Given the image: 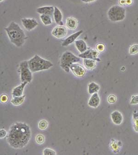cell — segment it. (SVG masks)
<instances>
[{"instance_id": "obj_1", "label": "cell", "mask_w": 138, "mask_h": 155, "mask_svg": "<svg viewBox=\"0 0 138 155\" xmlns=\"http://www.w3.org/2000/svg\"><path fill=\"white\" fill-rule=\"evenodd\" d=\"M31 137L30 127L25 123L17 122L10 128L7 134V141L12 147L21 149L27 145Z\"/></svg>"}, {"instance_id": "obj_2", "label": "cell", "mask_w": 138, "mask_h": 155, "mask_svg": "<svg viewBox=\"0 0 138 155\" xmlns=\"http://www.w3.org/2000/svg\"><path fill=\"white\" fill-rule=\"evenodd\" d=\"M11 42L17 47H21L27 39L24 31L18 24L12 22L8 26L4 28Z\"/></svg>"}, {"instance_id": "obj_3", "label": "cell", "mask_w": 138, "mask_h": 155, "mask_svg": "<svg viewBox=\"0 0 138 155\" xmlns=\"http://www.w3.org/2000/svg\"><path fill=\"white\" fill-rule=\"evenodd\" d=\"M28 65L32 73L40 71L47 70L53 66L54 64L50 61L41 57L38 55H34L28 61Z\"/></svg>"}, {"instance_id": "obj_4", "label": "cell", "mask_w": 138, "mask_h": 155, "mask_svg": "<svg viewBox=\"0 0 138 155\" xmlns=\"http://www.w3.org/2000/svg\"><path fill=\"white\" fill-rule=\"evenodd\" d=\"M80 58L76 56L70 51H66L61 56L60 60V66L65 72L69 73L71 64L80 61Z\"/></svg>"}, {"instance_id": "obj_5", "label": "cell", "mask_w": 138, "mask_h": 155, "mask_svg": "<svg viewBox=\"0 0 138 155\" xmlns=\"http://www.w3.org/2000/svg\"><path fill=\"white\" fill-rule=\"evenodd\" d=\"M107 16L110 20L112 22L123 21L126 17V10L122 6L115 5L109 9Z\"/></svg>"}, {"instance_id": "obj_6", "label": "cell", "mask_w": 138, "mask_h": 155, "mask_svg": "<svg viewBox=\"0 0 138 155\" xmlns=\"http://www.w3.org/2000/svg\"><path fill=\"white\" fill-rule=\"evenodd\" d=\"M19 70L21 82L30 83L32 80V75L28 65V61H24L20 63Z\"/></svg>"}, {"instance_id": "obj_7", "label": "cell", "mask_w": 138, "mask_h": 155, "mask_svg": "<svg viewBox=\"0 0 138 155\" xmlns=\"http://www.w3.org/2000/svg\"><path fill=\"white\" fill-rule=\"evenodd\" d=\"M99 54V52L96 49L89 48L84 53L80 54L78 56L84 59H91L97 61H100V59L98 58Z\"/></svg>"}, {"instance_id": "obj_8", "label": "cell", "mask_w": 138, "mask_h": 155, "mask_svg": "<svg viewBox=\"0 0 138 155\" xmlns=\"http://www.w3.org/2000/svg\"><path fill=\"white\" fill-rule=\"evenodd\" d=\"M70 70L75 76L78 78L84 77L86 73L85 68L79 64L74 63L71 64Z\"/></svg>"}, {"instance_id": "obj_9", "label": "cell", "mask_w": 138, "mask_h": 155, "mask_svg": "<svg viewBox=\"0 0 138 155\" xmlns=\"http://www.w3.org/2000/svg\"><path fill=\"white\" fill-rule=\"evenodd\" d=\"M21 22L22 25L28 31H32L39 25L38 21L34 18H22Z\"/></svg>"}, {"instance_id": "obj_10", "label": "cell", "mask_w": 138, "mask_h": 155, "mask_svg": "<svg viewBox=\"0 0 138 155\" xmlns=\"http://www.w3.org/2000/svg\"><path fill=\"white\" fill-rule=\"evenodd\" d=\"M52 34L57 38H63L67 35V30L64 25L56 26L52 31Z\"/></svg>"}, {"instance_id": "obj_11", "label": "cell", "mask_w": 138, "mask_h": 155, "mask_svg": "<svg viewBox=\"0 0 138 155\" xmlns=\"http://www.w3.org/2000/svg\"><path fill=\"white\" fill-rule=\"evenodd\" d=\"M83 33V31L80 30L71 35H70L67 38L65 39L62 43V46L63 47H67L69 45L72 44L73 42H75L76 40L79 37L80 35Z\"/></svg>"}, {"instance_id": "obj_12", "label": "cell", "mask_w": 138, "mask_h": 155, "mask_svg": "<svg viewBox=\"0 0 138 155\" xmlns=\"http://www.w3.org/2000/svg\"><path fill=\"white\" fill-rule=\"evenodd\" d=\"M54 7L53 6H44L39 7L37 9V12L40 15H48L53 16L54 15Z\"/></svg>"}, {"instance_id": "obj_13", "label": "cell", "mask_w": 138, "mask_h": 155, "mask_svg": "<svg viewBox=\"0 0 138 155\" xmlns=\"http://www.w3.org/2000/svg\"><path fill=\"white\" fill-rule=\"evenodd\" d=\"M111 120L115 124L119 125L123 121V116L122 113L117 110L113 111L110 115Z\"/></svg>"}, {"instance_id": "obj_14", "label": "cell", "mask_w": 138, "mask_h": 155, "mask_svg": "<svg viewBox=\"0 0 138 155\" xmlns=\"http://www.w3.org/2000/svg\"><path fill=\"white\" fill-rule=\"evenodd\" d=\"M100 99L98 93L93 94L88 101V105L91 107L97 108L100 105Z\"/></svg>"}, {"instance_id": "obj_15", "label": "cell", "mask_w": 138, "mask_h": 155, "mask_svg": "<svg viewBox=\"0 0 138 155\" xmlns=\"http://www.w3.org/2000/svg\"><path fill=\"white\" fill-rule=\"evenodd\" d=\"M54 19L57 24L59 25H64V23L62 21L63 15L61 11L59 8L54 7Z\"/></svg>"}, {"instance_id": "obj_16", "label": "cell", "mask_w": 138, "mask_h": 155, "mask_svg": "<svg viewBox=\"0 0 138 155\" xmlns=\"http://www.w3.org/2000/svg\"><path fill=\"white\" fill-rule=\"evenodd\" d=\"M27 83H28L27 82H22L20 85L14 88L12 91V95H13V97L22 96L24 89Z\"/></svg>"}, {"instance_id": "obj_17", "label": "cell", "mask_w": 138, "mask_h": 155, "mask_svg": "<svg viewBox=\"0 0 138 155\" xmlns=\"http://www.w3.org/2000/svg\"><path fill=\"white\" fill-rule=\"evenodd\" d=\"M66 27L70 30H75L78 25V21L75 18L69 17L66 20Z\"/></svg>"}, {"instance_id": "obj_18", "label": "cell", "mask_w": 138, "mask_h": 155, "mask_svg": "<svg viewBox=\"0 0 138 155\" xmlns=\"http://www.w3.org/2000/svg\"><path fill=\"white\" fill-rule=\"evenodd\" d=\"M75 44L77 49L79 51L80 53H84L87 50L86 43L83 40L75 41Z\"/></svg>"}, {"instance_id": "obj_19", "label": "cell", "mask_w": 138, "mask_h": 155, "mask_svg": "<svg viewBox=\"0 0 138 155\" xmlns=\"http://www.w3.org/2000/svg\"><path fill=\"white\" fill-rule=\"evenodd\" d=\"M100 89V87L98 84L94 82H91L88 86V93L90 94H93L98 93Z\"/></svg>"}, {"instance_id": "obj_20", "label": "cell", "mask_w": 138, "mask_h": 155, "mask_svg": "<svg viewBox=\"0 0 138 155\" xmlns=\"http://www.w3.org/2000/svg\"><path fill=\"white\" fill-rule=\"evenodd\" d=\"M96 61L91 59H84V64L86 68L88 70H93L96 67Z\"/></svg>"}, {"instance_id": "obj_21", "label": "cell", "mask_w": 138, "mask_h": 155, "mask_svg": "<svg viewBox=\"0 0 138 155\" xmlns=\"http://www.w3.org/2000/svg\"><path fill=\"white\" fill-rule=\"evenodd\" d=\"M25 95H22L21 96H18V97H13L11 101L12 104L15 105H19L22 104L25 99Z\"/></svg>"}, {"instance_id": "obj_22", "label": "cell", "mask_w": 138, "mask_h": 155, "mask_svg": "<svg viewBox=\"0 0 138 155\" xmlns=\"http://www.w3.org/2000/svg\"><path fill=\"white\" fill-rule=\"evenodd\" d=\"M40 19L41 22L45 25H49L52 24L51 16L48 15H41Z\"/></svg>"}, {"instance_id": "obj_23", "label": "cell", "mask_w": 138, "mask_h": 155, "mask_svg": "<svg viewBox=\"0 0 138 155\" xmlns=\"http://www.w3.org/2000/svg\"><path fill=\"white\" fill-rule=\"evenodd\" d=\"M133 125L134 130L138 133V112L136 111L133 113Z\"/></svg>"}, {"instance_id": "obj_24", "label": "cell", "mask_w": 138, "mask_h": 155, "mask_svg": "<svg viewBox=\"0 0 138 155\" xmlns=\"http://www.w3.org/2000/svg\"><path fill=\"white\" fill-rule=\"evenodd\" d=\"M48 124L47 121L42 120L38 123V127L41 130H45L48 127Z\"/></svg>"}, {"instance_id": "obj_25", "label": "cell", "mask_w": 138, "mask_h": 155, "mask_svg": "<svg viewBox=\"0 0 138 155\" xmlns=\"http://www.w3.org/2000/svg\"><path fill=\"white\" fill-rule=\"evenodd\" d=\"M138 53V44H134L130 48V54L131 55H134Z\"/></svg>"}, {"instance_id": "obj_26", "label": "cell", "mask_w": 138, "mask_h": 155, "mask_svg": "<svg viewBox=\"0 0 138 155\" xmlns=\"http://www.w3.org/2000/svg\"><path fill=\"white\" fill-rule=\"evenodd\" d=\"M36 141L38 144H42L45 141V137L42 134H38L36 137Z\"/></svg>"}, {"instance_id": "obj_27", "label": "cell", "mask_w": 138, "mask_h": 155, "mask_svg": "<svg viewBox=\"0 0 138 155\" xmlns=\"http://www.w3.org/2000/svg\"><path fill=\"white\" fill-rule=\"evenodd\" d=\"M117 101V97L114 94H110L109 95L107 98L108 102L110 104H114Z\"/></svg>"}, {"instance_id": "obj_28", "label": "cell", "mask_w": 138, "mask_h": 155, "mask_svg": "<svg viewBox=\"0 0 138 155\" xmlns=\"http://www.w3.org/2000/svg\"><path fill=\"white\" fill-rule=\"evenodd\" d=\"M106 46L103 43H98L96 45V49L99 53H103L106 50Z\"/></svg>"}, {"instance_id": "obj_29", "label": "cell", "mask_w": 138, "mask_h": 155, "mask_svg": "<svg viewBox=\"0 0 138 155\" xmlns=\"http://www.w3.org/2000/svg\"><path fill=\"white\" fill-rule=\"evenodd\" d=\"M43 154L44 155H55L56 154L55 151L50 148H46L43 150Z\"/></svg>"}, {"instance_id": "obj_30", "label": "cell", "mask_w": 138, "mask_h": 155, "mask_svg": "<svg viewBox=\"0 0 138 155\" xmlns=\"http://www.w3.org/2000/svg\"><path fill=\"white\" fill-rule=\"evenodd\" d=\"M130 103L131 104H138V95H133Z\"/></svg>"}, {"instance_id": "obj_31", "label": "cell", "mask_w": 138, "mask_h": 155, "mask_svg": "<svg viewBox=\"0 0 138 155\" xmlns=\"http://www.w3.org/2000/svg\"><path fill=\"white\" fill-rule=\"evenodd\" d=\"M9 97L7 94H3L1 96V102L2 103H6L8 101Z\"/></svg>"}, {"instance_id": "obj_32", "label": "cell", "mask_w": 138, "mask_h": 155, "mask_svg": "<svg viewBox=\"0 0 138 155\" xmlns=\"http://www.w3.org/2000/svg\"><path fill=\"white\" fill-rule=\"evenodd\" d=\"M7 132L4 129H1L0 130V138L1 139L4 138L7 135Z\"/></svg>"}, {"instance_id": "obj_33", "label": "cell", "mask_w": 138, "mask_h": 155, "mask_svg": "<svg viewBox=\"0 0 138 155\" xmlns=\"http://www.w3.org/2000/svg\"><path fill=\"white\" fill-rule=\"evenodd\" d=\"M119 3L121 6H124L126 5V0H119Z\"/></svg>"}, {"instance_id": "obj_34", "label": "cell", "mask_w": 138, "mask_h": 155, "mask_svg": "<svg viewBox=\"0 0 138 155\" xmlns=\"http://www.w3.org/2000/svg\"><path fill=\"white\" fill-rule=\"evenodd\" d=\"M126 5L128 6L131 5L133 3L132 0H126Z\"/></svg>"}, {"instance_id": "obj_35", "label": "cell", "mask_w": 138, "mask_h": 155, "mask_svg": "<svg viewBox=\"0 0 138 155\" xmlns=\"http://www.w3.org/2000/svg\"><path fill=\"white\" fill-rule=\"evenodd\" d=\"M82 1L85 3H90V2L95 1L96 0H82Z\"/></svg>"}, {"instance_id": "obj_36", "label": "cell", "mask_w": 138, "mask_h": 155, "mask_svg": "<svg viewBox=\"0 0 138 155\" xmlns=\"http://www.w3.org/2000/svg\"><path fill=\"white\" fill-rule=\"evenodd\" d=\"M3 1H4V0H0V2H2Z\"/></svg>"}]
</instances>
